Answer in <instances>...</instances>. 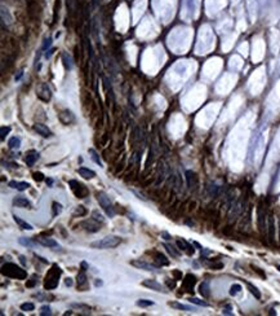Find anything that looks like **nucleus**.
Wrapping results in <instances>:
<instances>
[{
	"label": "nucleus",
	"mask_w": 280,
	"mask_h": 316,
	"mask_svg": "<svg viewBox=\"0 0 280 316\" xmlns=\"http://www.w3.org/2000/svg\"><path fill=\"white\" fill-rule=\"evenodd\" d=\"M2 21H3V23H7V25H11L13 21V17L11 16L9 11H8L4 5H2Z\"/></svg>",
	"instance_id": "25"
},
{
	"label": "nucleus",
	"mask_w": 280,
	"mask_h": 316,
	"mask_svg": "<svg viewBox=\"0 0 280 316\" xmlns=\"http://www.w3.org/2000/svg\"><path fill=\"white\" fill-rule=\"evenodd\" d=\"M34 131L38 132L39 135H42L43 137H51V136H53V132L48 128L45 124H43V123H35L34 124Z\"/></svg>",
	"instance_id": "15"
},
{
	"label": "nucleus",
	"mask_w": 280,
	"mask_h": 316,
	"mask_svg": "<svg viewBox=\"0 0 280 316\" xmlns=\"http://www.w3.org/2000/svg\"><path fill=\"white\" fill-rule=\"evenodd\" d=\"M62 211V205L58 202H53V216H57Z\"/></svg>",
	"instance_id": "35"
},
{
	"label": "nucleus",
	"mask_w": 280,
	"mask_h": 316,
	"mask_svg": "<svg viewBox=\"0 0 280 316\" xmlns=\"http://www.w3.org/2000/svg\"><path fill=\"white\" fill-rule=\"evenodd\" d=\"M120 242H122V239H120V237L107 236V237H103L102 240L92 242L91 248H93V249H114V248L119 246Z\"/></svg>",
	"instance_id": "3"
},
{
	"label": "nucleus",
	"mask_w": 280,
	"mask_h": 316,
	"mask_svg": "<svg viewBox=\"0 0 280 316\" xmlns=\"http://www.w3.org/2000/svg\"><path fill=\"white\" fill-rule=\"evenodd\" d=\"M136 304H137L138 307H150V306H154V302L149 301V299H140V301H137Z\"/></svg>",
	"instance_id": "33"
},
{
	"label": "nucleus",
	"mask_w": 280,
	"mask_h": 316,
	"mask_svg": "<svg viewBox=\"0 0 280 316\" xmlns=\"http://www.w3.org/2000/svg\"><path fill=\"white\" fill-rule=\"evenodd\" d=\"M169 306L173 307V309H177V310H185V311H193V307L187 306V304H182L178 302H169Z\"/></svg>",
	"instance_id": "28"
},
{
	"label": "nucleus",
	"mask_w": 280,
	"mask_h": 316,
	"mask_svg": "<svg viewBox=\"0 0 280 316\" xmlns=\"http://www.w3.org/2000/svg\"><path fill=\"white\" fill-rule=\"evenodd\" d=\"M71 309H76V310H80V312H83L85 315L91 314V307H88L85 304H82V303H73L71 304Z\"/></svg>",
	"instance_id": "27"
},
{
	"label": "nucleus",
	"mask_w": 280,
	"mask_h": 316,
	"mask_svg": "<svg viewBox=\"0 0 280 316\" xmlns=\"http://www.w3.org/2000/svg\"><path fill=\"white\" fill-rule=\"evenodd\" d=\"M252 268H253V270H254L256 272H257V273H258V275L261 276V277H263V279H266V275H265V272H263V271H261V268H258V267H256V266H252Z\"/></svg>",
	"instance_id": "46"
},
{
	"label": "nucleus",
	"mask_w": 280,
	"mask_h": 316,
	"mask_svg": "<svg viewBox=\"0 0 280 316\" xmlns=\"http://www.w3.org/2000/svg\"><path fill=\"white\" fill-rule=\"evenodd\" d=\"M131 264H132L133 267L141 268V270H145V271H151V272H156V271L159 270V266L151 264V263H147V262H143V260H141V259L132 260Z\"/></svg>",
	"instance_id": "8"
},
{
	"label": "nucleus",
	"mask_w": 280,
	"mask_h": 316,
	"mask_svg": "<svg viewBox=\"0 0 280 316\" xmlns=\"http://www.w3.org/2000/svg\"><path fill=\"white\" fill-rule=\"evenodd\" d=\"M65 285H66V286H71V285H73V280H71L70 277L66 279V280H65Z\"/></svg>",
	"instance_id": "49"
},
{
	"label": "nucleus",
	"mask_w": 280,
	"mask_h": 316,
	"mask_svg": "<svg viewBox=\"0 0 280 316\" xmlns=\"http://www.w3.org/2000/svg\"><path fill=\"white\" fill-rule=\"evenodd\" d=\"M40 315L42 316H47V315H52V311L49 309V306H43L40 309Z\"/></svg>",
	"instance_id": "40"
},
{
	"label": "nucleus",
	"mask_w": 280,
	"mask_h": 316,
	"mask_svg": "<svg viewBox=\"0 0 280 316\" xmlns=\"http://www.w3.org/2000/svg\"><path fill=\"white\" fill-rule=\"evenodd\" d=\"M96 197H97V201L101 205V207L103 209V211H105L109 216H114L115 211H114V206H113V202H111L110 197L103 192H97Z\"/></svg>",
	"instance_id": "4"
},
{
	"label": "nucleus",
	"mask_w": 280,
	"mask_h": 316,
	"mask_svg": "<svg viewBox=\"0 0 280 316\" xmlns=\"http://www.w3.org/2000/svg\"><path fill=\"white\" fill-rule=\"evenodd\" d=\"M245 284H247V288L249 289L251 293H252L256 298H257V299H260V298H261V291L258 290V288H257V286H254L253 284H251V282H245Z\"/></svg>",
	"instance_id": "29"
},
{
	"label": "nucleus",
	"mask_w": 280,
	"mask_h": 316,
	"mask_svg": "<svg viewBox=\"0 0 280 316\" xmlns=\"http://www.w3.org/2000/svg\"><path fill=\"white\" fill-rule=\"evenodd\" d=\"M35 284H36V279H35V276L31 280H29L27 282H26V286L27 288H33V286H35Z\"/></svg>",
	"instance_id": "47"
},
{
	"label": "nucleus",
	"mask_w": 280,
	"mask_h": 316,
	"mask_svg": "<svg viewBox=\"0 0 280 316\" xmlns=\"http://www.w3.org/2000/svg\"><path fill=\"white\" fill-rule=\"evenodd\" d=\"M200 294L205 298L209 297V286H208V282H203L202 285H200Z\"/></svg>",
	"instance_id": "32"
},
{
	"label": "nucleus",
	"mask_w": 280,
	"mask_h": 316,
	"mask_svg": "<svg viewBox=\"0 0 280 316\" xmlns=\"http://www.w3.org/2000/svg\"><path fill=\"white\" fill-rule=\"evenodd\" d=\"M142 285L143 286H146V288H150L151 290H155V291H159V293H168V290L164 285H162V284H159L158 281H155V280H145V281H142Z\"/></svg>",
	"instance_id": "9"
},
{
	"label": "nucleus",
	"mask_w": 280,
	"mask_h": 316,
	"mask_svg": "<svg viewBox=\"0 0 280 316\" xmlns=\"http://www.w3.org/2000/svg\"><path fill=\"white\" fill-rule=\"evenodd\" d=\"M36 96H38L39 100H42L44 102L51 101V99H52V91L49 88V86H48L47 83H42V84H40L38 87V90H36Z\"/></svg>",
	"instance_id": "6"
},
{
	"label": "nucleus",
	"mask_w": 280,
	"mask_h": 316,
	"mask_svg": "<svg viewBox=\"0 0 280 316\" xmlns=\"http://www.w3.org/2000/svg\"><path fill=\"white\" fill-rule=\"evenodd\" d=\"M61 273L62 270L57 266V264H53L51 270H48L47 275H45V279H44V289L45 290H52L54 288H57L58 285V281L61 277Z\"/></svg>",
	"instance_id": "1"
},
{
	"label": "nucleus",
	"mask_w": 280,
	"mask_h": 316,
	"mask_svg": "<svg viewBox=\"0 0 280 316\" xmlns=\"http://www.w3.org/2000/svg\"><path fill=\"white\" fill-rule=\"evenodd\" d=\"M53 51H54V49H49V51H48V52L45 53V57H47V58H48V57H51V56H52V53H53Z\"/></svg>",
	"instance_id": "50"
},
{
	"label": "nucleus",
	"mask_w": 280,
	"mask_h": 316,
	"mask_svg": "<svg viewBox=\"0 0 280 316\" xmlns=\"http://www.w3.org/2000/svg\"><path fill=\"white\" fill-rule=\"evenodd\" d=\"M35 242L36 244H40V245H43V246H47V248H60L58 246V244L53 239H49V237H43V236H36L35 237Z\"/></svg>",
	"instance_id": "11"
},
{
	"label": "nucleus",
	"mask_w": 280,
	"mask_h": 316,
	"mask_svg": "<svg viewBox=\"0 0 280 316\" xmlns=\"http://www.w3.org/2000/svg\"><path fill=\"white\" fill-rule=\"evenodd\" d=\"M2 273L7 277L11 279H17V280H25L27 277V272L21 268L20 266L14 263H5L2 267Z\"/></svg>",
	"instance_id": "2"
},
{
	"label": "nucleus",
	"mask_w": 280,
	"mask_h": 316,
	"mask_svg": "<svg viewBox=\"0 0 280 316\" xmlns=\"http://www.w3.org/2000/svg\"><path fill=\"white\" fill-rule=\"evenodd\" d=\"M89 153L92 154L91 157H92V160L97 163V165H100V166H102V162H101V160H100V157H98V154H97V152L94 151V149H89Z\"/></svg>",
	"instance_id": "36"
},
{
	"label": "nucleus",
	"mask_w": 280,
	"mask_h": 316,
	"mask_svg": "<svg viewBox=\"0 0 280 316\" xmlns=\"http://www.w3.org/2000/svg\"><path fill=\"white\" fill-rule=\"evenodd\" d=\"M20 259H21V263H22V264H25V263H26L25 257H22V255H21V257H20Z\"/></svg>",
	"instance_id": "52"
},
{
	"label": "nucleus",
	"mask_w": 280,
	"mask_h": 316,
	"mask_svg": "<svg viewBox=\"0 0 280 316\" xmlns=\"http://www.w3.org/2000/svg\"><path fill=\"white\" fill-rule=\"evenodd\" d=\"M9 187L22 192V191H26V189L30 187V184L26 183V181H14V180H12V181H9Z\"/></svg>",
	"instance_id": "22"
},
{
	"label": "nucleus",
	"mask_w": 280,
	"mask_h": 316,
	"mask_svg": "<svg viewBox=\"0 0 280 316\" xmlns=\"http://www.w3.org/2000/svg\"><path fill=\"white\" fill-rule=\"evenodd\" d=\"M177 246L180 248V250L182 251H186L189 255H193L194 254V248H191V245L189 242H186L185 240H177Z\"/></svg>",
	"instance_id": "19"
},
{
	"label": "nucleus",
	"mask_w": 280,
	"mask_h": 316,
	"mask_svg": "<svg viewBox=\"0 0 280 316\" xmlns=\"http://www.w3.org/2000/svg\"><path fill=\"white\" fill-rule=\"evenodd\" d=\"M21 310L22 311H34L35 310V306H34V303H31V302H26V303H22L21 304Z\"/></svg>",
	"instance_id": "34"
},
{
	"label": "nucleus",
	"mask_w": 280,
	"mask_h": 316,
	"mask_svg": "<svg viewBox=\"0 0 280 316\" xmlns=\"http://www.w3.org/2000/svg\"><path fill=\"white\" fill-rule=\"evenodd\" d=\"M101 285H102V281L100 279H97L96 280V286H101Z\"/></svg>",
	"instance_id": "51"
},
{
	"label": "nucleus",
	"mask_w": 280,
	"mask_h": 316,
	"mask_svg": "<svg viewBox=\"0 0 280 316\" xmlns=\"http://www.w3.org/2000/svg\"><path fill=\"white\" fill-rule=\"evenodd\" d=\"M9 132H11V127H2V131H0V137H2V140H4Z\"/></svg>",
	"instance_id": "42"
},
{
	"label": "nucleus",
	"mask_w": 280,
	"mask_h": 316,
	"mask_svg": "<svg viewBox=\"0 0 280 316\" xmlns=\"http://www.w3.org/2000/svg\"><path fill=\"white\" fill-rule=\"evenodd\" d=\"M163 246H164V248H165V249H167L168 251H169V253H171V254H172V257H174V258H177V257L180 255V251H178L177 249H174V248L172 246V245H169V244H163Z\"/></svg>",
	"instance_id": "31"
},
{
	"label": "nucleus",
	"mask_w": 280,
	"mask_h": 316,
	"mask_svg": "<svg viewBox=\"0 0 280 316\" xmlns=\"http://www.w3.org/2000/svg\"><path fill=\"white\" fill-rule=\"evenodd\" d=\"M20 244H22V245H25V246H34V244H36L35 242V240L34 241H31V240H26L25 237H22V239H20Z\"/></svg>",
	"instance_id": "39"
},
{
	"label": "nucleus",
	"mask_w": 280,
	"mask_h": 316,
	"mask_svg": "<svg viewBox=\"0 0 280 316\" xmlns=\"http://www.w3.org/2000/svg\"><path fill=\"white\" fill-rule=\"evenodd\" d=\"M151 254L154 255V260H155L156 266H159V267L169 266V260H168V258L164 254H162V253H159V251H151Z\"/></svg>",
	"instance_id": "16"
},
{
	"label": "nucleus",
	"mask_w": 280,
	"mask_h": 316,
	"mask_svg": "<svg viewBox=\"0 0 280 316\" xmlns=\"http://www.w3.org/2000/svg\"><path fill=\"white\" fill-rule=\"evenodd\" d=\"M195 284H196V277L194 275L189 273L185 276V280H183V289L186 291H193Z\"/></svg>",
	"instance_id": "17"
},
{
	"label": "nucleus",
	"mask_w": 280,
	"mask_h": 316,
	"mask_svg": "<svg viewBox=\"0 0 280 316\" xmlns=\"http://www.w3.org/2000/svg\"><path fill=\"white\" fill-rule=\"evenodd\" d=\"M267 233H269L270 242H274V240H275V219H274L273 214H269V216H267Z\"/></svg>",
	"instance_id": "12"
},
{
	"label": "nucleus",
	"mask_w": 280,
	"mask_h": 316,
	"mask_svg": "<svg viewBox=\"0 0 280 316\" xmlns=\"http://www.w3.org/2000/svg\"><path fill=\"white\" fill-rule=\"evenodd\" d=\"M76 282H78V289L80 291H85L88 290V280H87V276H85V271H80L78 273V279H76Z\"/></svg>",
	"instance_id": "14"
},
{
	"label": "nucleus",
	"mask_w": 280,
	"mask_h": 316,
	"mask_svg": "<svg viewBox=\"0 0 280 316\" xmlns=\"http://www.w3.org/2000/svg\"><path fill=\"white\" fill-rule=\"evenodd\" d=\"M209 267L213 268V270H221V268H223V263H221V262H218V263H211Z\"/></svg>",
	"instance_id": "45"
},
{
	"label": "nucleus",
	"mask_w": 280,
	"mask_h": 316,
	"mask_svg": "<svg viewBox=\"0 0 280 316\" xmlns=\"http://www.w3.org/2000/svg\"><path fill=\"white\" fill-rule=\"evenodd\" d=\"M33 176H34V180H36V181H43L44 180L43 172H34Z\"/></svg>",
	"instance_id": "44"
},
{
	"label": "nucleus",
	"mask_w": 280,
	"mask_h": 316,
	"mask_svg": "<svg viewBox=\"0 0 280 316\" xmlns=\"http://www.w3.org/2000/svg\"><path fill=\"white\" fill-rule=\"evenodd\" d=\"M186 180H187V187L191 191H196L198 189V176L194 171H186Z\"/></svg>",
	"instance_id": "13"
},
{
	"label": "nucleus",
	"mask_w": 280,
	"mask_h": 316,
	"mask_svg": "<svg viewBox=\"0 0 280 316\" xmlns=\"http://www.w3.org/2000/svg\"><path fill=\"white\" fill-rule=\"evenodd\" d=\"M276 268H278V270L280 271V264H278V266H276Z\"/></svg>",
	"instance_id": "54"
},
{
	"label": "nucleus",
	"mask_w": 280,
	"mask_h": 316,
	"mask_svg": "<svg viewBox=\"0 0 280 316\" xmlns=\"http://www.w3.org/2000/svg\"><path fill=\"white\" fill-rule=\"evenodd\" d=\"M92 215H93V219H94V220H97V222H100L101 224H102L103 222H105V219H103V216H102L101 214H98V211H93V214H92Z\"/></svg>",
	"instance_id": "41"
},
{
	"label": "nucleus",
	"mask_w": 280,
	"mask_h": 316,
	"mask_svg": "<svg viewBox=\"0 0 280 316\" xmlns=\"http://www.w3.org/2000/svg\"><path fill=\"white\" fill-rule=\"evenodd\" d=\"M258 227H260V231L261 232H265V228H266V214H265V211L262 210V207L258 209Z\"/></svg>",
	"instance_id": "20"
},
{
	"label": "nucleus",
	"mask_w": 280,
	"mask_h": 316,
	"mask_svg": "<svg viewBox=\"0 0 280 316\" xmlns=\"http://www.w3.org/2000/svg\"><path fill=\"white\" fill-rule=\"evenodd\" d=\"M51 43H52V39H47L45 43H44V45H43V49H47L48 47L51 45Z\"/></svg>",
	"instance_id": "48"
},
{
	"label": "nucleus",
	"mask_w": 280,
	"mask_h": 316,
	"mask_svg": "<svg viewBox=\"0 0 280 316\" xmlns=\"http://www.w3.org/2000/svg\"><path fill=\"white\" fill-rule=\"evenodd\" d=\"M62 62H63V66H65L66 70H70L73 67V60H71V56L67 53H62Z\"/></svg>",
	"instance_id": "26"
},
{
	"label": "nucleus",
	"mask_w": 280,
	"mask_h": 316,
	"mask_svg": "<svg viewBox=\"0 0 280 316\" xmlns=\"http://www.w3.org/2000/svg\"><path fill=\"white\" fill-rule=\"evenodd\" d=\"M13 205L17 207H23V209H31V202L25 198V197H16L13 200Z\"/></svg>",
	"instance_id": "18"
},
{
	"label": "nucleus",
	"mask_w": 280,
	"mask_h": 316,
	"mask_svg": "<svg viewBox=\"0 0 280 316\" xmlns=\"http://www.w3.org/2000/svg\"><path fill=\"white\" fill-rule=\"evenodd\" d=\"M58 119L62 124H71L75 122V115L73 114V112L69 109H63L58 114Z\"/></svg>",
	"instance_id": "10"
},
{
	"label": "nucleus",
	"mask_w": 280,
	"mask_h": 316,
	"mask_svg": "<svg viewBox=\"0 0 280 316\" xmlns=\"http://www.w3.org/2000/svg\"><path fill=\"white\" fill-rule=\"evenodd\" d=\"M79 225H80V227H83L85 231L91 232V233L98 232V231L101 230V224H100V222H97V220H94L93 218H92V219H89V220H84V222H82Z\"/></svg>",
	"instance_id": "7"
},
{
	"label": "nucleus",
	"mask_w": 280,
	"mask_h": 316,
	"mask_svg": "<svg viewBox=\"0 0 280 316\" xmlns=\"http://www.w3.org/2000/svg\"><path fill=\"white\" fill-rule=\"evenodd\" d=\"M78 174L80 176H83L84 179H93L96 176V172L93 170H89V169H85V167H80L78 169Z\"/></svg>",
	"instance_id": "23"
},
{
	"label": "nucleus",
	"mask_w": 280,
	"mask_h": 316,
	"mask_svg": "<svg viewBox=\"0 0 280 316\" xmlns=\"http://www.w3.org/2000/svg\"><path fill=\"white\" fill-rule=\"evenodd\" d=\"M69 185L71 188V191H73V193L78 197V198H85V197H88V194H89L88 188L84 184L76 181V180H70L69 181Z\"/></svg>",
	"instance_id": "5"
},
{
	"label": "nucleus",
	"mask_w": 280,
	"mask_h": 316,
	"mask_svg": "<svg viewBox=\"0 0 280 316\" xmlns=\"http://www.w3.org/2000/svg\"><path fill=\"white\" fill-rule=\"evenodd\" d=\"M85 209H84V206H79L76 210H75V212H74V215L76 216V215H79V216H82V215H85Z\"/></svg>",
	"instance_id": "43"
},
{
	"label": "nucleus",
	"mask_w": 280,
	"mask_h": 316,
	"mask_svg": "<svg viewBox=\"0 0 280 316\" xmlns=\"http://www.w3.org/2000/svg\"><path fill=\"white\" fill-rule=\"evenodd\" d=\"M38 158H39V153L36 151H30L26 156V165L29 166V167L34 166V163L38 161Z\"/></svg>",
	"instance_id": "21"
},
{
	"label": "nucleus",
	"mask_w": 280,
	"mask_h": 316,
	"mask_svg": "<svg viewBox=\"0 0 280 316\" xmlns=\"http://www.w3.org/2000/svg\"><path fill=\"white\" fill-rule=\"evenodd\" d=\"M275 314H276V312H275L274 310H270V315H275Z\"/></svg>",
	"instance_id": "53"
},
{
	"label": "nucleus",
	"mask_w": 280,
	"mask_h": 316,
	"mask_svg": "<svg viewBox=\"0 0 280 316\" xmlns=\"http://www.w3.org/2000/svg\"><path fill=\"white\" fill-rule=\"evenodd\" d=\"M13 219H14V222L18 224V227L21 228V230H27V231H31V230H33V225L29 224L27 222H25L23 219H21L18 215H13Z\"/></svg>",
	"instance_id": "24"
},
{
	"label": "nucleus",
	"mask_w": 280,
	"mask_h": 316,
	"mask_svg": "<svg viewBox=\"0 0 280 316\" xmlns=\"http://www.w3.org/2000/svg\"><path fill=\"white\" fill-rule=\"evenodd\" d=\"M240 290H242V286H240L239 284H234V285L230 288V294L231 295H236L238 293H240Z\"/></svg>",
	"instance_id": "37"
},
{
	"label": "nucleus",
	"mask_w": 280,
	"mask_h": 316,
	"mask_svg": "<svg viewBox=\"0 0 280 316\" xmlns=\"http://www.w3.org/2000/svg\"><path fill=\"white\" fill-rule=\"evenodd\" d=\"M189 301H190L191 303H194V304H198V306H203V307H207V306H208L207 302L202 301V299H198V298H190Z\"/></svg>",
	"instance_id": "38"
},
{
	"label": "nucleus",
	"mask_w": 280,
	"mask_h": 316,
	"mask_svg": "<svg viewBox=\"0 0 280 316\" xmlns=\"http://www.w3.org/2000/svg\"><path fill=\"white\" fill-rule=\"evenodd\" d=\"M20 145H21V140H20L17 136L11 137L9 141H8V146H9L11 149H18Z\"/></svg>",
	"instance_id": "30"
}]
</instances>
